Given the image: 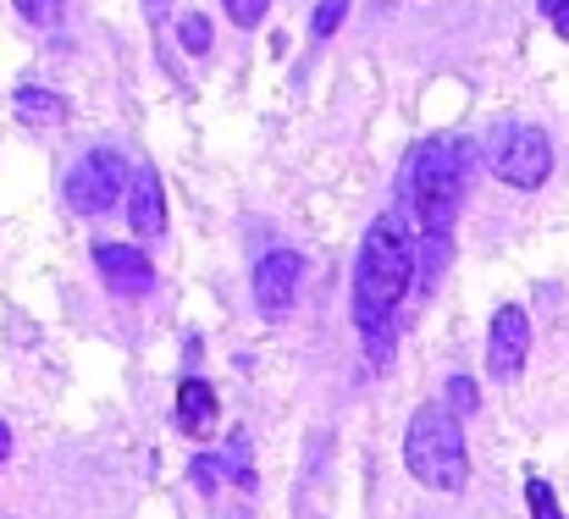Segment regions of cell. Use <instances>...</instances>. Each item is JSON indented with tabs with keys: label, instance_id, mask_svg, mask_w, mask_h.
Returning a JSON list of instances; mask_svg holds the SVG:
<instances>
[{
	"label": "cell",
	"instance_id": "8992f818",
	"mask_svg": "<svg viewBox=\"0 0 569 519\" xmlns=\"http://www.w3.org/2000/svg\"><path fill=\"white\" fill-rule=\"evenodd\" d=\"M299 277H305V260H299L293 249H271V254H260V266H254V305H260L271 321L288 316L293 299H299Z\"/></svg>",
	"mask_w": 569,
	"mask_h": 519
},
{
	"label": "cell",
	"instance_id": "30bf717a",
	"mask_svg": "<svg viewBox=\"0 0 569 519\" xmlns=\"http://www.w3.org/2000/svg\"><path fill=\"white\" fill-rule=\"evenodd\" d=\"M178 426H183L189 437H210V426H216V392H210V381L189 376V381L178 387Z\"/></svg>",
	"mask_w": 569,
	"mask_h": 519
},
{
	"label": "cell",
	"instance_id": "277c9868",
	"mask_svg": "<svg viewBox=\"0 0 569 519\" xmlns=\"http://www.w3.org/2000/svg\"><path fill=\"white\" fill-rule=\"evenodd\" d=\"M487 167H492L498 182H509V188H542L548 172H553V144H548L542 128L515 122V128H498V133L487 139Z\"/></svg>",
	"mask_w": 569,
	"mask_h": 519
},
{
	"label": "cell",
	"instance_id": "6da1fadb",
	"mask_svg": "<svg viewBox=\"0 0 569 519\" xmlns=\"http://www.w3.org/2000/svg\"><path fill=\"white\" fill-rule=\"evenodd\" d=\"M420 277V243L415 227L403 216H381L371 221L366 243H360V266H355V327L366 338L371 365L387 370L392 348H398V305L409 293V282Z\"/></svg>",
	"mask_w": 569,
	"mask_h": 519
},
{
	"label": "cell",
	"instance_id": "44dd1931",
	"mask_svg": "<svg viewBox=\"0 0 569 519\" xmlns=\"http://www.w3.org/2000/svg\"><path fill=\"white\" fill-rule=\"evenodd\" d=\"M150 17L161 22V17H167V0H150Z\"/></svg>",
	"mask_w": 569,
	"mask_h": 519
},
{
	"label": "cell",
	"instance_id": "2e32d148",
	"mask_svg": "<svg viewBox=\"0 0 569 519\" xmlns=\"http://www.w3.org/2000/svg\"><path fill=\"white\" fill-rule=\"evenodd\" d=\"M448 409H453L459 420L476 415V381H470V376H453V381H448Z\"/></svg>",
	"mask_w": 569,
	"mask_h": 519
},
{
	"label": "cell",
	"instance_id": "ba28073f",
	"mask_svg": "<svg viewBox=\"0 0 569 519\" xmlns=\"http://www.w3.org/2000/svg\"><path fill=\"white\" fill-rule=\"evenodd\" d=\"M94 266H100V282H106L111 293H122V299H139V293H150V282H156L144 249H133V243H100V249H94Z\"/></svg>",
	"mask_w": 569,
	"mask_h": 519
},
{
	"label": "cell",
	"instance_id": "8fae6325",
	"mask_svg": "<svg viewBox=\"0 0 569 519\" xmlns=\"http://www.w3.org/2000/svg\"><path fill=\"white\" fill-rule=\"evenodd\" d=\"M17 117L22 122H61V100L50 94V89H17Z\"/></svg>",
	"mask_w": 569,
	"mask_h": 519
},
{
	"label": "cell",
	"instance_id": "9a60e30c",
	"mask_svg": "<svg viewBox=\"0 0 569 519\" xmlns=\"http://www.w3.org/2000/svg\"><path fill=\"white\" fill-rule=\"evenodd\" d=\"M349 17V0H321L316 6V17H310V33L316 39H327V33H338V22Z\"/></svg>",
	"mask_w": 569,
	"mask_h": 519
},
{
	"label": "cell",
	"instance_id": "5bb4252c",
	"mask_svg": "<svg viewBox=\"0 0 569 519\" xmlns=\"http://www.w3.org/2000/svg\"><path fill=\"white\" fill-rule=\"evenodd\" d=\"M178 39H183L189 56H204V50H210V22H204L199 11H189V17L178 22Z\"/></svg>",
	"mask_w": 569,
	"mask_h": 519
},
{
	"label": "cell",
	"instance_id": "ffe728a7",
	"mask_svg": "<svg viewBox=\"0 0 569 519\" xmlns=\"http://www.w3.org/2000/svg\"><path fill=\"white\" fill-rule=\"evenodd\" d=\"M6 459H11V426L0 420V465H6Z\"/></svg>",
	"mask_w": 569,
	"mask_h": 519
},
{
	"label": "cell",
	"instance_id": "9c48e42d",
	"mask_svg": "<svg viewBox=\"0 0 569 519\" xmlns=\"http://www.w3.org/2000/svg\"><path fill=\"white\" fill-rule=\"evenodd\" d=\"M128 221L139 238H161L167 232V193H161V177L150 172H133V204H128Z\"/></svg>",
	"mask_w": 569,
	"mask_h": 519
},
{
	"label": "cell",
	"instance_id": "7c38bea8",
	"mask_svg": "<svg viewBox=\"0 0 569 519\" xmlns=\"http://www.w3.org/2000/svg\"><path fill=\"white\" fill-rule=\"evenodd\" d=\"M526 503H531V519H565L559 498H553V487H548L542 476H531V481H526Z\"/></svg>",
	"mask_w": 569,
	"mask_h": 519
},
{
	"label": "cell",
	"instance_id": "4fadbf2b",
	"mask_svg": "<svg viewBox=\"0 0 569 519\" xmlns=\"http://www.w3.org/2000/svg\"><path fill=\"white\" fill-rule=\"evenodd\" d=\"M11 6H17L33 28H56V22H61V11H67V0H11Z\"/></svg>",
	"mask_w": 569,
	"mask_h": 519
},
{
	"label": "cell",
	"instance_id": "ac0fdd59",
	"mask_svg": "<svg viewBox=\"0 0 569 519\" xmlns=\"http://www.w3.org/2000/svg\"><path fill=\"white\" fill-rule=\"evenodd\" d=\"M189 476H193V487H199L204 498H210V492L221 487V465H216V459H193V465H189Z\"/></svg>",
	"mask_w": 569,
	"mask_h": 519
},
{
	"label": "cell",
	"instance_id": "7a4b0ae2",
	"mask_svg": "<svg viewBox=\"0 0 569 519\" xmlns=\"http://www.w3.org/2000/svg\"><path fill=\"white\" fill-rule=\"evenodd\" d=\"M470 172V144L465 139H426L403 161V199H409V227L420 243V288H437L448 254H453V216Z\"/></svg>",
	"mask_w": 569,
	"mask_h": 519
},
{
	"label": "cell",
	"instance_id": "e0dca14e",
	"mask_svg": "<svg viewBox=\"0 0 569 519\" xmlns=\"http://www.w3.org/2000/svg\"><path fill=\"white\" fill-rule=\"evenodd\" d=\"M221 6H227L232 28H260V17H266V6H271V0H221Z\"/></svg>",
	"mask_w": 569,
	"mask_h": 519
},
{
	"label": "cell",
	"instance_id": "5b68a950",
	"mask_svg": "<svg viewBox=\"0 0 569 519\" xmlns=\"http://www.w3.org/2000/svg\"><path fill=\"white\" fill-rule=\"evenodd\" d=\"M122 188H133V172H128V161L117 150H89L61 182V193H67V204L78 216H106L122 199Z\"/></svg>",
	"mask_w": 569,
	"mask_h": 519
},
{
	"label": "cell",
	"instance_id": "d6986e66",
	"mask_svg": "<svg viewBox=\"0 0 569 519\" xmlns=\"http://www.w3.org/2000/svg\"><path fill=\"white\" fill-rule=\"evenodd\" d=\"M548 17H553V28H559V39H569V0H537Z\"/></svg>",
	"mask_w": 569,
	"mask_h": 519
},
{
	"label": "cell",
	"instance_id": "52a82bcc",
	"mask_svg": "<svg viewBox=\"0 0 569 519\" xmlns=\"http://www.w3.org/2000/svg\"><path fill=\"white\" fill-rule=\"evenodd\" d=\"M526 353H531V321H526V310L503 305L492 316V332H487V370L498 381H515L526 370Z\"/></svg>",
	"mask_w": 569,
	"mask_h": 519
},
{
	"label": "cell",
	"instance_id": "3957f363",
	"mask_svg": "<svg viewBox=\"0 0 569 519\" xmlns=\"http://www.w3.org/2000/svg\"><path fill=\"white\" fill-rule=\"evenodd\" d=\"M403 465L420 487L431 492H459L470 481V453H465V431H459V415L448 403H420L409 415V431H403Z\"/></svg>",
	"mask_w": 569,
	"mask_h": 519
}]
</instances>
